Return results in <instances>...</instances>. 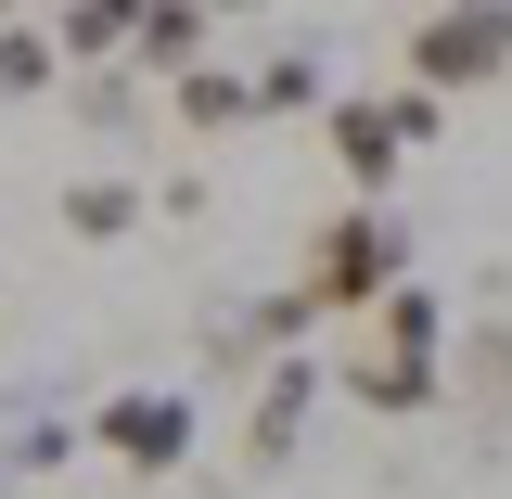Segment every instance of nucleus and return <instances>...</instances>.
Returning a JSON list of instances; mask_svg holds the SVG:
<instances>
[{"label": "nucleus", "instance_id": "f257e3e1", "mask_svg": "<svg viewBox=\"0 0 512 499\" xmlns=\"http://www.w3.org/2000/svg\"><path fill=\"white\" fill-rule=\"evenodd\" d=\"M346 397L384 410V423H410V410H436V397H448V308L423 295V282H397V295L372 308L359 359H346Z\"/></svg>", "mask_w": 512, "mask_h": 499}, {"label": "nucleus", "instance_id": "f03ea898", "mask_svg": "<svg viewBox=\"0 0 512 499\" xmlns=\"http://www.w3.org/2000/svg\"><path fill=\"white\" fill-rule=\"evenodd\" d=\"M397 282H410L397 218H384V205H333V218H320V244H308V282H295V295H308V320H359V308H384Z\"/></svg>", "mask_w": 512, "mask_h": 499}, {"label": "nucleus", "instance_id": "7ed1b4c3", "mask_svg": "<svg viewBox=\"0 0 512 499\" xmlns=\"http://www.w3.org/2000/svg\"><path fill=\"white\" fill-rule=\"evenodd\" d=\"M512 77V0H474V13H423L410 26V90L448 103V90H487Z\"/></svg>", "mask_w": 512, "mask_h": 499}, {"label": "nucleus", "instance_id": "20e7f679", "mask_svg": "<svg viewBox=\"0 0 512 499\" xmlns=\"http://www.w3.org/2000/svg\"><path fill=\"white\" fill-rule=\"evenodd\" d=\"M90 436L116 448L128 474H180V461H192V397H180V384H116V397L90 410Z\"/></svg>", "mask_w": 512, "mask_h": 499}, {"label": "nucleus", "instance_id": "39448f33", "mask_svg": "<svg viewBox=\"0 0 512 499\" xmlns=\"http://www.w3.org/2000/svg\"><path fill=\"white\" fill-rule=\"evenodd\" d=\"M320 359H269V384H256V410H244V474H282L295 461V436H308V410H320Z\"/></svg>", "mask_w": 512, "mask_h": 499}, {"label": "nucleus", "instance_id": "423d86ee", "mask_svg": "<svg viewBox=\"0 0 512 499\" xmlns=\"http://www.w3.org/2000/svg\"><path fill=\"white\" fill-rule=\"evenodd\" d=\"M320 128H333V167L359 180V205H384L397 154H410V141H397V116H384V103H359V90H333V103H320Z\"/></svg>", "mask_w": 512, "mask_h": 499}, {"label": "nucleus", "instance_id": "0eeeda50", "mask_svg": "<svg viewBox=\"0 0 512 499\" xmlns=\"http://www.w3.org/2000/svg\"><path fill=\"white\" fill-rule=\"evenodd\" d=\"M192 52H205V13H192V0L128 13V64H141V77H192Z\"/></svg>", "mask_w": 512, "mask_h": 499}, {"label": "nucleus", "instance_id": "6e6552de", "mask_svg": "<svg viewBox=\"0 0 512 499\" xmlns=\"http://www.w3.org/2000/svg\"><path fill=\"white\" fill-rule=\"evenodd\" d=\"M167 103H180L192 141H218V128H244V116H256V90L231 77V64H192V77H167Z\"/></svg>", "mask_w": 512, "mask_h": 499}, {"label": "nucleus", "instance_id": "1a4fd4ad", "mask_svg": "<svg viewBox=\"0 0 512 499\" xmlns=\"http://www.w3.org/2000/svg\"><path fill=\"white\" fill-rule=\"evenodd\" d=\"M244 90H256V116H308V103H333V77H320V52H269V64L244 77Z\"/></svg>", "mask_w": 512, "mask_h": 499}, {"label": "nucleus", "instance_id": "9d476101", "mask_svg": "<svg viewBox=\"0 0 512 499\" xmlns=\"http://www.w3.org/2000/svg\"><path fill=\"white\" fill-rule=\"evenodd\" d=\"M474 410H487V436H512V320H474Z\"/></svg>", "mask_w": 512, "mask_h": 499}, {"label": "nucleus", "instance_id": "9b49d317", "mask_svg": "<svg viewBox=\"0 0 512 499\" xmlns=\"http://www.w3.org/2000/svg\"><path fill=\"white\" fill-rule=\"evenodd\" d=\"M128 218H141V180H77L64 192V231H77V244H116Z\"/></svg>", "mask_w": 512, "mask_h": 499}, {"label": "nucleus", "instance_id": "f8f14e48", "mask_svg": "<svg viewBox=\"0 0 512 499\" xmlns=\"http://www.w3.org/2000/svg\"><path fill=\"white\" fill-rule=\"evenodd\" d=\"M52 52H77V64L128 52V13H116V0H77V13H52Z\"/></svg>", "mask_w": 512, "mask_h": 499}, {"label": "nucleus", "instance_id": "ddd939ff", "mask_svg": "<svg viewBox=\"0 0 512 499\" xmlns=\"http://www.w3.org/2000/svg\"><path fill=\"white\" fill-rule=\"evenodd\" d=\"M64 52H52V26H0V90H52Z\"/></svg>", "mask_w": 512, "mask_h": 499}, {"label": "nucleus", "instance_id": "4468645a", "mask_svg": "<svg viewBox=\"0 0 512 499\" xmlns=\"http://www.w3.org/2000/svg\"><path fill=\"white\" fill-rule=\"evenodd\" d=\"M64 448H77V423H26V436H13V474H52Z\"/></svg>", "mask_w": 512, "mask_h": 499}, {"label": "nucleus", "instance_id": "2eb2a0df", "mask_svg": "<svg viewBox=\"0 0 512 499\" xmlns=\"http://www.w3.org/2000/svg\"><path fill=\"white\" fill-rule=\"evenodd\" d=\"M384 116H397V141L423 154V141H436V116H448V103H423V90H384Z\"/></svg>", "mask_w": 512, "mask_h": 499}]
</instances>
